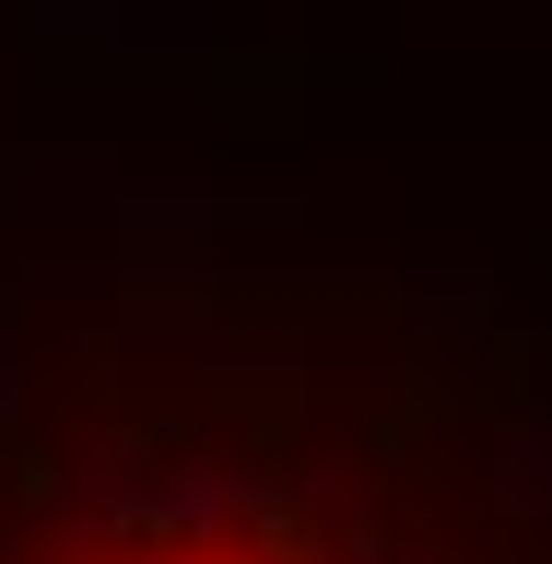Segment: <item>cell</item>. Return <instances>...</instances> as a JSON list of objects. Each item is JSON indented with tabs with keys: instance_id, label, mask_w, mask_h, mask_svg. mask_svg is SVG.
<instances>
[{
	"instance_id": "obj_1",
	"label": "cell",
	"mask_w": 552,
	"mask_h": 564,
	"mask_svg": "<svg viewBox=\"0 0 552 564\" xmlns=\"http://www.w3.org/2000/svg\"><path fill=\"white\" fill-rule=\"evenodd\" d=\"M0 564H552V341L342 259L24 282Z\"/></svg>"
}]
</instances>
